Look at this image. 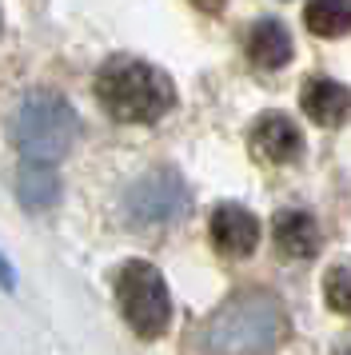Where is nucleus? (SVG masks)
Returning a JSON list of instances; mask_svg holds the SVG:
<instances>
[{"label":"nucleus","instance_id":"obj_1","mask_svg":"<svg viewBox=\"0 0 351 355\" xmlns=\"http://www.w3.org/2000/svg\"><path fill=\"white\" fill-rule=\"evenodd\" d=\"M287 336V311L271 291H239L207 323V355H275Z\"/></svg>","mask_w":351,"mask_h":355},{"label":"nucleus","instance_id":"obj_2","mask_svg":"<svg viewBox=\"0 0 351 355\" xmlns=\"http://www.w3.org/2000/svg\"><path fill=\"white\" fill-rule=\"evenodd\" d=\"M96 100L120 124H156L160 116L172 112L176 88L168 72H160L156 64L116 56L96 72Z\"/></svg>","mask_w":351,"mask_h":355},{"label":"nucleus","instance_id":"obj_3","mask_svg":"<svg viewBox=\"0 0 351 355\" xmlns=\"http://www.w3.org/2000/svg\"><path fill=\"white\" fill-rule=\"evenodd\" d=\"M76 108L56 92H28L12 116V144L24 164L56 168L76 144Z\"/></svg>","mask_w":351,"mask_h":355},{"label":"nucleus","instance_id":"obj_4","mask_svg":"<svg viewBox=\"0 0 351 355\" xmlns=\"http://www.w3.org/2000/svg\"><path fill=\"white\" fill-rule=\"evenodd\" d=\"M116 304H120V315L128 320V327L140 339H160L172 323L168 284L144 259H132L116 272Z\"/></svg>","mask_w":351,"mask_h":355},{"label":"nucleus","instance_id":"obj_5","mask_svg":"<svg viewBox=\"0 0 351 355\" xmlns=\"http://www.w3.org/2000/svg\"><path fill=\"white\" fill-rule=\"evenodd\" d=\"M124 211L132 224H172L188 211V188L180 184L176 172L156 168L140 176L124 196Z\"/></svg>","mask_w":351,"mask_h":355},{"label":"nucleus","instance_id":"obj_6","mask_svg":"<svg viewBox=\"0 0 351 355\" xmlns=\"http://www.w3.org/2000/svg\"><path fill=\"white\" fill-rule=\"evenodd\" d=\"M212 243L223 256H252L259 243V220L239 204H220L212 211Z\"/></svg>","mask_w":351,"mask_h":355},{"label":"nucleus","instance_id":"obj_7","mask_svg":"<svg viewBox=\"0 0 351 355\" xmlns=\"http://www.w3.org/2000/svg\"><path fill=\"white\" fill-rule=\"evenodd\" d=\"M252 152L268 164H291L303 156V136L284 112H268L252 128Z\"/></svg>","mask_w":351,"mask_h":355},{"label":"nucleus","instance_id":"obj_8","mask_svg":"<svg viewBox=\"0 0 351 355\" xmlns=\"http://www.w3.org/2000/svg\"><path fill=\"white\" fill-rule=\"evenodd\" d=\"M271 240H275V248H280L287 259H311L319 252V227H316V220H311L307 211L287 208V211L275 216Z\"/></svg>","mask_w":351,"mask_h":355},{"label":"nucleus","instance_id":"obj_9","mask_svg":"<svg viewBox=\"0 0 351 355\" xmlns=\"http://www.w3.org/2000/svg\"><path fill=\"white\" fill-rule=\"evenodd\" d=\"M303 112L323 128H335L351 116V92L339 80H307L303 88Z\"/></svg>","mask_w":351,"mask_h":355},{"label":"nucleus","instance_id":"obj_10","mask_svg":"<svg viewBox=\"0 0 351 355\" xmlns=\"http://www.w3.org/2000/svg\"><path fill=\"white\" fill-rule=\"evenodd\" d=\"M248 56H252L255 68H284L291 60V36L280 20H255L252 36H248Z\"/></svg>","mask_w":351,"mask_h":355},{"label":"nucleus","instance_id":"obj_11","mask_svg":"<svg viewBox=\"0 0 351 355\" xmlns=\"http://www.w3.org/2000/svg\"><path fill=\"white\" fill-rule=\"evenodd\" d=\"M16 192L24 200V208L40 211L52 208L60 200V180L52 168H40V164H20V176H16Z\"/></svg>","mask_w":351,"mask_h":355},{"label":"nucleus","instance_id":"obj_12","mask_svg":"<svg viewBox=\"0 0 351 355\" xmlns=\"http://www.w3.org/2000/svg\"><path fill=\"white\" fill-rule=\"evenodd\" d=\"M303 24L316 36H348L351 33V0H307Z\"/></svg>","mask_w":351,"mask_h":355},{"label":"nucleus","instance_id":"obj_13","mask_svg":"<svg viewBox=\"0 0 351 355\" xmlns=\"http://www.w3.org/2000/svg\"><path fill=\"white\" fill-rule=\"evenodd\" d=\"M323 300L332 311L351 315V268H332L323 275Z\"/></svg>","mask_w":351,"mask_h":355},{"label":"nucleus","instance_id":"obj_14","mask_svg":"<svg viewBox=\"0 0 351 355\" xmlns=\"http://www.w3.org/2000/svg\"><path fill=\"white\" fill-rule=\"evenodd\" d=\"M0 288H4V291L16 288V272H12V263H8L4 256H0Z\"/></svg>","mask_w":351,"mask_h":355},{"label":"nucleus","instance_id":"obj_15","mask_svg":"<svg viewBox=\"0 0 351 355\" xmlns=\"http://www.w3.org/2000/svg\"><path fill=\"white\" fill-rule=\"evenodd\" d=\"M335 355H351V347H343V352H335Z\"/></svg>","mask_w":351,"mask_h":355},{"label":"nucleus","instance_id":"obj_16","mask_svg":"<svg viewBox=\"0 0 351 355\" xmlns=\"http://www.w3.org/2000/svg\"><path fill=\"white\" fill-rule=\"evenodd\" d=\"M212 4H220V0H212Z\"/></svg>","mask_w":351,"mask_h":355}]
</instances>
